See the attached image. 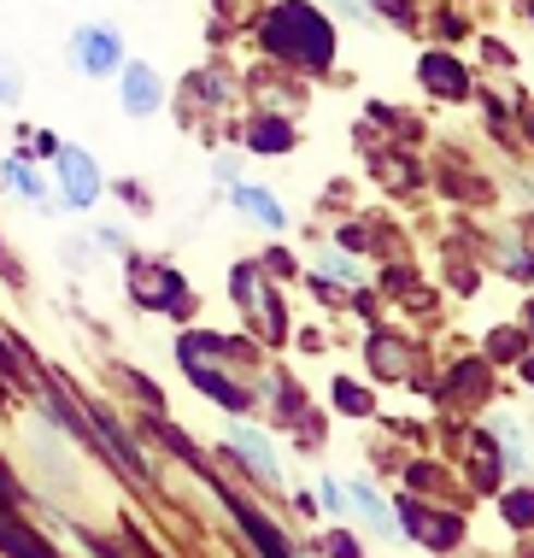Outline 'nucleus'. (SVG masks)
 Here are the masks:
<instances>
[{
	"mask_svg": "<svg viewBox=\"0 0 534 558\" xmlns=\"http://www.w3.org/2000/svg\"><path fill=\"white\" fill-rule=\"evenodd\" d=\"M517 353V336H494V359H511Z\"/></svg>",
	"mask_w": 534,
	"mask_h": 558,
	"instance_id": "nucleus-21",
	"label": "nucleus"
},
{
	"mask_svg": "<svg viewBox=\"0 0 534 558\" xmlns=\"http://www.w3.org/2000/svg\"><path fill=\"white\" fill-rule=\"evenodd\" d=\"M529 324H534V306H529Z\"/></svg>",
	"mask_w": 534,
	"mask_h": 558,
	"instance_id": "nucleus-26",
	"label": "nucleus"
},
{
	"mask_svg": "<svg viewBox=\"0 0 534 558\" xmlns=\"http://www.w3.org/2000/svg\"><path fill=\"white\" fill-rule=\"evenodd\" d=\"M324 506H335V511H347V494H341V482H324Z\"/></svg>",
	"mask_w": 534,
	"mask_h": 558,
	"instance_id": "nucleus-20",
	"label": "nucleus"
},
{
	"mask_svg": "<svg viewBox=\"0 0 534 558\" xmlns=\"http://www.w3.org/2000/svg\"><path fill=\"white\" fill-rule=\"evenodd\" d=\"M0 547H7V553H48L41 541H29V535H19V530H12L7 518H0Z\"/></svg>",
	"mask_w": 534,
	"mask_h": 558,
	"instance_id": "nucleus-16",
	"label": "nucleus"
},
{
	"mask_svg": "<svg viewBox=\"0 0 534 558\" xmlns=\"http://www.w3.org/2000/svg\"><path fill=\"white\" fill-rule=\"evenodd\" d=\"M523 376H529V383H534V359H529V365H523Z\"/></svg>",
	"mask_w": 534,
	"mask_h": 558,
	"instance_id": "nucleus-25",
	"label": "nucleus"
},
{
	"mask_svg": "<svg viewBox=\"0 0 534 558\" xmlns=\"http://www.w3.org/2000/svg\"><path fill=\"white\" fill-rule=\"evenodd\" d=\"M423 83H429L435 95H464V88H470V77L452 65L447 53H429V59H423Z\"/></svg>",
	"mask_w": 534,
	"mask_h": 558,
	"instance_id": "nucleus-11",
	"label": "nucleus"
},
{
	"mask_svg": "<svg viewBox=\"0 0 534 558\" xmlns=\"http://www.w3.org/2000/svg\"><path fill=\"white\" fill-rule=\"evenodd\" d=\"M235 201H241V213H247V218H258V223H270V230H282V206L270 201L265 189H241Z\"/></svg>",
	"mask_w": 534,
	"mask_h": 558,
	"instance_id": "nucleus-13",
	"label": "nucleus"
},
{
	"mask_svg": "<svg viewBox=\"0 0 534 558\" xmlns=\"http://www.w3.org/2000/svg\"><path fill=\"white\" fill-rule=\"evenodd\" d=\"M130 282H135V300H142V306H171V312L194 306L189 289H182L171 270H159V265H130Z\"/></svg>",
	"mask_w": 534,
	"mask_h": 558,
	"instance_id": "nucleus-5",
	"label": "nucleus"
},
{
	"mask_svg": "<svg viewBox=\"0 0 534 558\" xmlns=\"http://www.w3.org/2000/svg\"><path fill=\"white\" fill-rule=\"evenodd\" d=\"M353 506H359V511H364V518H371V523H388V511H381V500H376L371 488H364V482H353Z\"/></svg>",
	"mask_w": 534,
	"mask_h": 558,
	"instance_id": "nucleus-17",
	"label": "nucleus"
},
{
	"mask_svg": "<svg viewBox=\"0 0 534 558\" xmlns=\"http://www.w3.org/2000/svg\"><path fill=\"white\" fill-rule=\"evenodd\" d=\"M0 100H19V83H12L7 71H0Z\"/></svg>",
	"mask_w": 534,
	"mask_h": 558,
	"instance_id": "nucleus-22",
	"label": "nucleus"
},
{
	"mask_svg": "<svg viewBox=\"0 0 534 558\" xmlns=\"http://www.w3.org/2000/svg\"><path fill=\"white\" fill-rule=\"evenodd\" d=\"M88 429H100V441H106V452H112L118 464H124L130 476H147V464H142V452H135L130 441H124V429L112 424V417L100 412V405H88Z\"/></svg>",
	"mask_w": 534,
	"mask_h": 558,
	"instance_id": "nucleus-9",
	"label": "nucleus"
},
{
	"mask_svg": "<svg viewBox=\"0 0 534 558\" xmlns=\"http://www.w3.org/2000/svg\"><path fill=\"white\" fill-rule=\"evenodd\" d=\"M265 48L282 53V59H294V65H329V59H335V36H329V24L317 19L312 7H277L265 19Z\"/></svg>",
	"mask_w": 534,
	"mask_h": 558,
	"instance_id": "nucleus-1",
	"label": "nucleus"
},
{
	"mask_svg": "<svg viewBox=\"0 0 534 558\" xmlns=\"http://www.w3.org/2000/svg\"><path fill=\"white\" fill-rule=\"evenodd\" d=\"M294 142V130L282 124V118H270V124H253V147H288Z\"/></svg>",
	"mask_w": 534,
	"mask_h": 558,
	"instance_id": "nucleus-15",
	"label": "nucleus"
},
{
	"mask_svg": "<svg viewBox=\"0 0 534 558\" xmlns=\"http://www.w3.org/2000/svg\"><path fill=\"white\" fill-rule=\"evenodd\" d=\"M118 88H124V112L130 118L159 112V100H165V83H159L153 65H118Z\"/></svg>",
	"mask_w": 534,
	"mask_h": 558,
	"instance_id": "nucleus-6",
	"label": "nucleus"
},
{
	"mask_svg": "<svg viewBox=\"0 0 534 558\" xmlns=\"http://www.w3.org/2000/svg\"><path fill=\"white\" fill-rule=\"evenodd\" d=\"M400 523L423 541V547H452L458 541V518H440V511L417 506V500H400Z\"/></svg>",
	"mask_w": 534,
	"mask_h": 558,
	"instance_id": "nucleus-7",
	"label": "nucleus"
},
{
	"mask_svg": "<svg viewBox=\"0 0 534 558\" xmlns=\"http://www.w3.org/2000/svg\"><path fill=\"white\" fill-rule=\"evenodd\" d=\"M235 294H241V306L253 312V318H265V336L277 341L282 336V312H277V300H270V289L253 277V270H235Z\"/></svg>",
	"mask_w": 534,
	"mask_h": 558,
	"instance_id": "nucleus-8",
	"label": "nucleus"
},
{
	"mask_svg": "<svg viewBox=\"0 0 534 558\" xmlns=\"http://www.w3.org/2000/svg\"><path fill=\"white\" fill-rule=\"evenodd\" d=\"M335 7H341V12H359V7H364V0H335Z\"/></svg>",
	"mask_w": 534,
	"mask_h": 558,
	"instance_id": "nucleus-23",
	"label": "nucleus"
},
{
	"mask_svg": "<svg viewBox=\"0 0 534 558\" xmlns=\"http://www.w3.org/2000/svg\"><path fill=\"white\" fill-rule=\"evenodd\" d=\"M223 500H229V511H235V518H241V523H247V535H253V541H258V547H265V553H288V541H282L277 530H270V523H265V518H253V511H247V506H241V500H235V494H223Z\"/></svg>",
	"mask_w": 534,
	"mask_h": 558,
	"instance_id": "nucleus-12",
	"label": "nucleus"
},
{
	"mask_svg": "<svg viewBox=\"0 0 534 558\" xmlns=\"http://www.w3.org/2000/svg\"><path fill=\"white\" fill-rule=\"evenodd\" d=\"M59 189H65L71 213H88V206L100 201V171L83 147H59Z\"/></svg>",
	"mask_w": 534,
	"mask_h": 558,
	"instance_id": "nucleus-4",
	"label": "nucleus"
},
{
	"mask_svg": "<svg viewBox=\"0 0 534 558\" xmlns=\"http://www.w3.org/2000/svg\"><path fill=\"white\" fill-rule=\"evenodd\" d=\"M506 518H511V523H534V494H511V500H506Z\"/></svg>",
	"mask_w": 534,
	"mask_h": 558,
	"instance_id": "nucleus-19",
	"label": "nucleus"
},
{
	"mask_svg": "<svg viewBox=\"0 0 534 558\" xmlns=\"http://www.w3.org/2000/svg\"><path fill=\"white\" fill-rule=\"evenodd\" d=\"M229 447L241 452V459H247V471H258L265 482H277L282 471H277V452H270V441L258 429H229Z\"/></svg>",
	"mask_w": 534,
	"mask_h": 558,
	"instance_id": "nucleus-10",
	"label": "nucleus"
},
{
	"mask_svg": "<svg viewBox=\"0 0 534 558\" xmlns=\"http://www.w3.org/2000/svg\"><path fill=\"white\" fill-rule=\"evenodd\" d=\"M335 405H341V412H371V395L353 388V383H341V388H335Z\"/></svg>",
	"mask_w": 534,
	"mask_h": 558,
	"instance_id": "nucleus-18",
	"label": "nucleus"
},
{
	"mask_svg": "<svg viewBox=\"0 0 534 558\" xmlns=\"http://www.w3.org/2000/svg\"><path fill=\"white\" fill-rule=\"evenodd\" d=\"M381 7H388V12H405V0H381Z\"/></svg>",
	"mask_w": 534,
	"mask_h": 558,
	"instance_id": "nucleus-24",
	"label": "nucleus"
},
{
	"mask_svg": "<svg viewBox=\"0 0 534 558\" xmlns=\"http://www.w3.org/2000/svg\"><path fill=\"white\" fill-rule=\"evenodd\" d=\"M218 353H223V341H211V336H189V341H182V371H189L201 388H211V395H218V400L229 405V412H241V405H247V388L229 383L223 365H218Z\"/></svg>",
	"mask_w": 534,
	"mask_h": 558,
	"instance_id": "nucleus-2",
	"label": "nucleus"
},
{
	"mask_svg": "<svg viewBox=\"0 0 534 558\" xmlns=\"http://www.w3.org/2000/svg\"><path fill=\"white\" fill-rule=\"evenodd\" d=\"M7 183H12V189H19V194H29V201H36V206H41V213H48V189H41V177H36V171H29V165H24V159H7Z\"/></svg>",
	"mask_w": 534,
	"mask_h": 558,
	"instance_id": "nucleus-14",
	"label": "nucleus"
},
{
	"mask_svg": "<svg viewBox=\"0 0 534 558\" xmlns=\"http://www.w3.org/2000/svg\"><path fill=\"white\" fill-rule=\"evenodd\" d=\"M71 53H76V65H83L88 77H112V71L124 65V41H118L112 24H83L71 36Z\"/></svg>",
	"mask_w": 534,
	"mask_h": 558,
	"instance_id": "nucleus-3",
	"label": "nucleus"
}]
</instances>
